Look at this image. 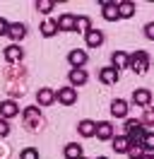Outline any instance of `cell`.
Here are the masks:
<instances>
[{"label":"cell","mask_w":154,"mask_h":159,"mask_svg":"<svg viewBox=\"0 0 154 159\" xmlns=\"http://www.w3.org/2000/svg\"><path fill=\"white\" fill-rule=\"evenodd\" d=\"M24 123H27V128H36L38 123H41V109L38 106L24 109Z\"/></svg>","instance_id":"obj_14"},{"label":"cell","mask_w":154,"mask_h":159,"mask_svg":"<svg viewBox=\"0 0 154 159\" xmlns=\"http://www.w3.org/2000/svg\"><path fill=\"white\" fill-rule=\"evenodd\" d=\"M7 36L12 39V43H19V41L27 36V24H22V22H12L7 29Z\"/></svg>","instance_id":"obj_13"},{"label":"cell","mask_w":154,"mask_h":159,"mask_svg":"<svg viewBox=\"0 0 154 159\" xmlns=\"http://www.w3.org/2000/svg\"><path fill=\"white\" fill-rule=\"evenodd\" d=\"M15 116H19V106H17V101H15V99H5V101H0V118H2V120H10V118H15Z\"/></svg>","instance_id":"obj_6"},{"label":"cell","mask_w":154,"mask_h":159,"mask_svg":"<svg viewBox=\"0 0 154 159\" xmlns=\"http://www.w3.org/2000/svg\"><path fill=\"white\" fill-rule=\"evenodd\" d=\"M99 7H101V17H104L106 22L120 20V17H118V2H106V0H101Z\"/></svg>","instance_id":"obj_8"},{"label":"cell","mask_w":154,"mask_h":159,"mask_svg":"<svg viewBox=\"0 0 154 159\" xmlns=\"http://www.w3.org/2000/svg\"><path fill=\"white\" fill-rule=\"evenodd\" d=\"M7 135H10V123L0 118V138H7Z\"/></svg>","instance_id":"obj_29"},{"label":"cell","mask_w":154,"mask_h":159,"mask_svg":"<svg viewBox=\"0 0 154 159\" xmlns=\"http://www.w3.org/2000/svg\"><path fill=\"white\" fill-rule=\"evenodd\" d=\"M77 133H79L82 138H94V135H96V123H94V120H89V118L79 120V123H77Z\"/></svg>","instance_id":"obj_17"},{"label":"cell","mask_w":154,"mask_h":159,"mask_svg":"<svg viewBox=\"0 0 154 159\" xmlns=\"http://www.w3.org/2000/svg\"><path fill=\"white\" fill-rule=\"evenodd\" d=\"M128 109H130V106H128L125 99H113L111 101V116H113V118H125V116H128Z\"/></svg>","instance_id":"obj_16"},{"label":"cell","mask_w":154,"mask_h":159,"mask_svg":"<svg viewBox=\"0 0 154 159\" xmlns=\"http://www.w3.org/2000/svg\"><path fill=\"white\" fill-rule=\"evenodd\" d=\"M56 34H58V24H56V20L46 17V20L41 22V36L51 39V36H56Z\"/></svg>","instance_id":"obj_22"},{"label":"cell","mask_w":154,"mask_h":159,"mask_svg":"<svg viewBox=\"0 0 154 159\" xmlns=\"http://www.w3.org/2000/svg\"><path fill=\"white\" fill-rule=\"evenodd\" d=\"M7 29H10V22L5 17H0V36H7Z\"/></svg>","instance_id":"obj_31"},{"label":"cell","mask_w":154,"mask_h":159,"mask_svg":"<svg viewBox=\"0 0 154 159\" xmlns=\"http://www.w3.org/2000/svg\"><path fill=\"white\" fill-rule=\"evenodd\" d=\"M144 36L154 41V22H147V24H144Z\"/></svg>","instance_id":"obj_30"},{"label":"cell","mask_w":154,"mask_h":159,"mask_svg":"<svg viewBox=\"0 0 154 159\" xmlns=\"http://www.w3.org/2000/svg\"><path fill=\"white\" fill-rule=\"evenodd\" d=\"M152 65V58H149V53L147 51H135L128 56V68L133 70L135 75H144L147 70Z\"/></svg>","instance_id":"obj_1"},{"label":"cell","mask_w":154,"mask_h":159,"mask_svg":"<svg viewBox=\"0 0 154 159\" xmlns=\"http://www.w3.org/2000/svg\"><path fill=\"white\" fill-rule=\"evenodd\" d=\"M133 104H135V106H140V109H147V106L152 104V92L147 89V87H137V89H133Z\"/></svg>","instance_id":"obj_3"},{"label":"cell","mask_w":154,"mask_h":159,"mask_svg":"<svg viewBox=\"0 0 154 159\" xmlns=\"http://www.w3.org/2000/svg\"><path fill=\"white\" fill-rule=\"evenodd\" d=\"M142 159H154V154H149V152H144V157Z\"/></svg>","instance_id":"obj_32"},{"label":"cell","mask_w":154,"mask_h":159,"mask_svg":"<svg viewBox=\"0 0 154 159\" xmlns=\"http://www.w3.org/2000/svg\"><path fill=\"white\" fill-rule=\"evenodd\" d=\"M111 145H113V152L116 154H128V149H130V142H128V138L125 135H116L113 140H111Z\"/></svg>","instance_id":"obj_20"},{"label":"cell","mask_w":154,"mask_h":159,"mask_svg":"<svg viewBox=\"0 0 154 159\" xmlns=\"http://www.w3.org/2000/svg\"><path fill=\"white\" fill-rule=\"evenodd\" d=\"M87 60H89V56H87V51H82V48H72L70 53H67V63L72 65V70L84 68Z\"/></svg>","instance_id":"obj_4"},{"label":"cell","mask_w":154,"mask_h":159,"mask_svg":"<svg viewBox=\"0 0 154 159\" xmlns=\"http://www.w3.org/2000/svg\"><path fill=\"white\" fill-rule=\"evenodd\" d=\"M56 101H60L63 106H72V104H77V89L75 87H60V89H56Z\"/></svg>","instance_id":"obj_2"},{"label":"cell","mask_w":154,"mask_h":159,"mask_svg":"<svg viewBox=\"0 0 154 159\" xmlns=\"http://www.w3.org/2000/svg\"><path fill=\"white\" fill-rule=\"evenodd\" d=\"M99 80L104 82V84H118V80H120V72L111 65H106V68L99 70Z\"/></svg>","instance_id":"obj_12"},{"label":"cell","mask_w":154,"mask_h":159,"mask_svg":"<svg viewBox=\"0 0 154 159\" xmlns=\"http://www.w3.org/2000/svg\"><path fill=\"white\" fill-rule=\"evenodd\" d=\"M135 12H137L135 2H130V0L118 2V17H120V20H130V17H135Z\"/></svg>","instance_id":"obj_19"},{"label":"cell","mask_w":154,"mask_h":159,"mask_svg":"<svg viewBox=\"0 0 154 159\" xmlns=\"http://www.w3.org/2000/svg\"><path fill=\"white\" fill-rule=\"evenodd\" d=\"M38 12H43V15H48V12L56 10V2L53 0H36V5H34Z\"/></svg>","instance_id":"obj_25"},{"label":"cell","mask_w":154,"mask_h":159,"mask_svg":"<svg viewBox=\"0 0 154 159\" xmlns=\"http://www.w3.org/2000/svg\"><path fill=\"white\" fill-rule=\"evenodd\" d=\"M96 140H101V142H106V140H113L116 138V130H113V123L111 120H101V123H96Z\"/></svg>","instance_id":"obj_5"},{"label":"cell","mask_w":154,"mask_h":159,"mask_svg":"<svg viewBox=\"0 0 154 159\" xmlns=\"http://www.w3.org/2000/svg\"><path fill=\"white\" fill-rule=\"evenodd\" d=\"M2 56H5V60H7V63H22L24 51H22V46H19V43H10L7 48L2 51Z\"/></svg>","instance_id":"obj_11"},{"label":"cell","mask_w":154,"mask_h":159,"mask_svg":"<svg viewBox=\"0 0 154 159\" xmlns=\"http://www.w3.org/2000/svg\"><path fill=\"white\" fill-rule=\"evenodd\" d=\"M111 68H116L118 72L128 68V53L125 51H113L111 53Z\"/></svg>","instance_id":"obj_18"},{"label":"cell","mask_w":154,"mask_h":159,"mask_svg":"<svg viewBox=\"0 0 154 159\" xmlns=\"http://www.w3.org/2000/svg\"><path fill=\"white\" fill-rule=\"evenodd\" d=\"M19 159H38V149L36 147H24L19 152Z\"/></svg>","instance_id":"obj_27"},{"label":"cell","mask_w":154,"mask_h":159,"mask_svg":"<svg viewBox=\"0 0 154 159\" xmlns=\"http://www.w3.org/2000/svg\"><path fill=\"white\" fill-rule=\"evenodd\" d=\"M84 147L79 145V142H70V145H65V149H63V154H65V159H82L84 154Z\"/></svg>","instance_id":"obj_21"},{"label":"cell","mask_w":154,"mask_h":159,"mask_svg":"<svg viewBox=\"0 0 154 159\" xmlns=\"http://www.w3.org/2000/svg\"><path fill=\"white\" fill-rule=\"evenodd\" d=\"M36 104L38 106H51V104H56V89L41 87V89L36 92Z\"/></svg>","instance_id":"obj_10"},{"label":"cell","mask_w":154,"mask_h":159,"mask_svg":"<svg viewBox=\"0 0 154 159\" xmlns=\"http://www.w3.org/2000/svg\"><path fill=\"white\" fill-rule=\"evenodd\" d=\"M82 159H87V157H82Z\"/></svg>","instance_id":"obj_34"},{"label":"cell","mask_w":154,"mask_h":159,"mask_svg":"<svg viewBox=\"0 0 154 159\" xmlns=\"http://www.w3.org/2000/svg\"><path fill=\"white\" fill-rule=\"evenodd\" d=\"M89 29H92V20H89L87 15H77V22H75V31H79V34H87Z\"/></svg>","instance_id":"obj_23"},{"label":"cell","mask_w":154,"mask_h":159,"mask_svg":"<svg viewBox=\"0 0 154 159\" xmlns=\"http://www.w3.org/2000/svg\"><path fill=\"white\" fill-rule=\"evenodd\" d=\"M67 80H70V87H82V84H87V80H89V75H87V70H70V75H67Z\"/></svg>","instance_id":"obj_15"},{"label":"cell","mask_w":154,"mask_h":159,"mask_svg":"<svg viewBox=\"0 0 154 159\" xmlns=\"http://www.w3.org/2000/svg\"><path fill=\"white\" fill-rule=\"evenodd\" d=\"M140 120H142V125H144V128L154 125V109H144V116H142Z\"/></svg>","instance_id":"obj_28"},{"label":"cell","mask_w":154,"mask_h":159,"mask_svg":"<svg viewBox=\"0 0 154 159\" xmlns=\"http://www.w3.org/2000/svg\"><path fill=\"white\" fill-rule=\"evenodd\" d=\"M84 41H87V46L89 48H99V46H104V41H106V36H104V31L101 29H92L84 34Z\"/></svg>","instance_id":"obj_7"},{"label":"cell","mask_w":154,"mask_h":159,"mask_svg":"<svg viewBox=\"0 0 154 159\" xmlns=\"http://www.w3.org/2000/svg\"><path fill=\"white\" fill-rule=\"evenodd\" d=\"M142 147L144 152H149V154H154V130H147L142 138Z\"/></svg>","instance_id":"obj_24"},{"label":"cell","mask_w":154,"mask_h":159,"mask_svg":"<svg viewBox=\"0 0 154 159\" xmlns=\"http://www.w3.org/2000/svg\"><path fill=\"white\" fill-rule=\"evenodd\" d=\"M144 157V147L142 145H135V147L128 149V159H142Z\"/></svg>","instance_id":"obj_26"},{"label":"cell","mask_w":154,"mask_h":159,"mask_svg":"<svg viewBox=\"0 0 154 159\" xmlns=\"http://www.w3.org/2000/svg\"><path fill=\"white\" fill-rule=\"evenodd\" d=\"M96 159H108V157H96Z\"/></svg>","instance_id":"obj_33"},{"label":"cell","mask_w":154,"mask_h":159,"mask_svg":"<svg viewBox=\"0 0 154 159\" xmlns=\"http://www.w3.org/2000/svg\"><path fill=\"white\" fill-rule=\"evenodd\" d=\"M75 22H77V15H72V12H63V15L56 20L58 31H75Z\"/></svg>","instance_id":"obj_9"}]
</instances>
